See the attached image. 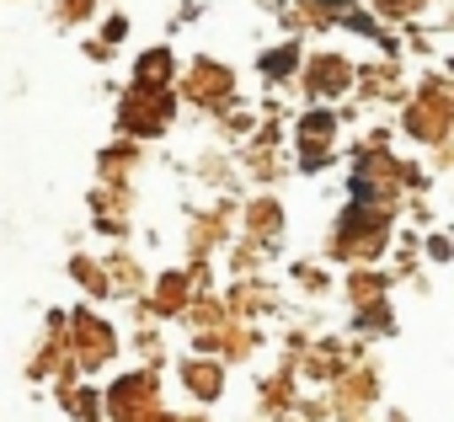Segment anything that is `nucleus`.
Returning a JSON list of instances; mask_svg holds the SVG:
<instances>
[]
</instances>
